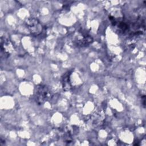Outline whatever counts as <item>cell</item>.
Returning <instances> with one entry per match:
<instances>
[{"instance_id":"cell-5","label":"cell","mask_w":146,"mask_h":146,"mask_svg":"<svg viewBox=\"0 0 146 146\" xmlns=\"http://www.w3.org/2000/svg\"><path fill=\"white\" fill-rule=\"evenodd\" d=\"M71 74V72L69 71L66 72L64 74H63V75L62 77V87L63 90L66 91L70 90L72 87V85L70 80Z\"/></svg>"},{"instance_id":"cell-4","label":"cell","mask_w":146,"mask_h":146,"mask_svg":"<svg viewBox=\"0 0 146 146\" xmlns=\"http://www.w3.org/2000/svg\"><path fill=\"white\" fill-rule=\"evenodd\" d=\"M14 50V45L12 42L6 37L1 38V57L3 55L5 58L9 57Z\"/></svg>"},{"instance_id":"cell-2","label":"cell","mask_w":146,"mask_h":146,"mask_svg":"<svg viewBox=\"0 0 146 146\" xmlns=\"http://www.w3.org/2000/svg\"><path fill=\"white\" fill-rule=\"evenodd\" d=\"M51 93L48 87L43 84L37 85L35 88L34 96L36 103L41 105L47 101L50 98Z\"/></svg>"},{"instance_id":"cell-7","label":"cell","mask_w":146,"mask_h":146,"mask_svg":"<svg viewBox=\"0 0 146 146\" xmlns=\"http://www.w3.org/2000/svg\"><path fill=\"white\" fill-rule=\"evenodd\" d=\"M145 96L143 95V106L145 107Z\"/></svg>"},{"instance_id":"cell-3","label":"cell","mask_w":146,"mask_h":146,"mask_svg":"<svg viewBox=\"0 0 146 146\" xmlns=\"http://www.w3.org/2000/svg\"><path fill=\"white\" fill-rule=\"evenodd\" d=\"M26 24L29 30L33 35L38 36L41 34L43 27L37 18L34 17L29 18L26 20Z\"/></svg>"},{"instance_id":"cell-1","label":"cell","mask_w":146,"mask_h":146,"mask_svg":"<svg viewBox=\"0 0 146 146\" xmlns=\"http://www.w3.org/2000/svg\"><path fill=\"white\" fill-rule=\"evenodd\" d=\"M92 42V37L87 31L82 29L79 30L77 32H76L73 39L74 44L78 47L88 46Z\"/></svg>"},{"instance_id":"cell-6","label":"cell","mask_w":146,"mask_h":146,"mask_svg":"<svg viewBox=\"0 0 146 146\" xmlns=\"http://www.w3.org/2000/svg\"><path fill=\"white\" fill-rule=\"evenodd\" d=\"M103 116L101 112L99 113H95L92 119V124L95 125L96 127H98L100 125H101V123H102L104 119Z\"/></svg>"}]
</instances>
